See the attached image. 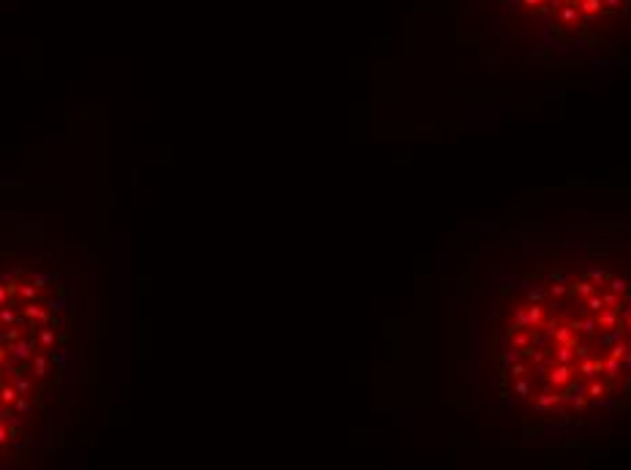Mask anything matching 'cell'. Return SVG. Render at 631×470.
Segmentation results:
<instances>
[{
	"label": "cell",
	"mask_w": 631,
	"mask_h": 470,
	"mask_svg": "<svg viewBox=\"0 0 631 470\" xmlns=\"http://www.w3.org/2000/svg\"><path fill=\"white\" fill-rule=\"evenodd\" d=\"M571 375H574V370H571V364H558L555 370H552L550 375H547V381L552 383L555 389H563L566 383L571 381Z\"/></svg>",
	"instance_id": "cell-1"
},
{
	"label": "cell",
	"mask_w": 631,
	"mask_h": 470,
	"mask_svg": "<svg viewBox=\"0 0 631 470\" xmlns=\"http://www.w3.org/2000/svg\"><path fill=\"white\" fill-rule=\"evenodd\" d=\"M544 296H547V286L539 283V280H533V283L525 286V302L533 304V302H541Z\"/></svg>",
	"instance_id": "cell-2"
},
{
	"label": "cell",
	"mask_w": 631,
	"mask_h": 470,
	"mask_svg": "<svg viewBox=\"0 0 631 470\" xmlns=\"http://www.w3.org/2000/svg\"><path fill=\"white\" fill-rule=\"evenodd\" d=\"M511 334V348H517L520 354H523L525 348H531V332L528 329H514V332H509Z\"/></svg>",
	"instance_id": "cell-3"
},
{
	"label": "cell",
	"mask_w": 631,
	"mask_h": 470,
	"mask_svg": "<svg viewBox=\"0 0 631 470\" xmlns=\"http://www.w3.org/2000/svg\"><path fill=\"white\" fill-rule=\"evenodd\" d=\"M541 324H544V307H541V302L528 304V329H539Z\"/></svg>",
	"instance_id": "cell-4"
},
{
	"label": "cell",
	"mask_w": 631,
	"mask_h": 470,
	"mask_svg": "<svg viewBox=\"0 0 631 470\" xmlns=\"http://www.w3.org/2000/svg\"><path fill=\"white\" fill-rule=\"evenodd\" d=\"M552 337H555V342L558 346H577V340H574V334H571V326H555V332H552Z\"/></svg>",
	"instance_id": "cell-5"
},
{
	"label": "cell",
	"mask_w": 631,
	"mask_h": 470,
	"mask_svg": "<svg viewBox=\"0 0 631 470\" xmlns=\"http://www.w3.org/2000/svg\"><path fill=\"white\" fill-rule=\"evenodd\" d=\"M569 291L571 294H577V296H582V299H588L590 294H596V286L590 283V280L585 277V280H577L574 286H569Z\"/></svg>",
	"instance_id": "cell-6"
},
{
	"label": "cell",
	"mask_w": 631,
	"mask_h": 470,
	"mask_svg": "<svg viewBox=\"0 0 631 470\" xmlns=\"http://www.w3.org/2000/svg\"><path fill=\"white\" fill-rule=\"evenodd\" d=\"M561 402V394H552V391H544V394H539L536 397V408L539 411H544V408H555V405Z\"/></svg>",
	"instance_id": "cell-7"
},
{
	"label": "cell",
	"mask_w": 631,
	"mask_h": 470,
	"mask_svg": "<svg viewBox=\"0 0 631 470\" xmlns=\"http://www.w3.org/2000/svg\"><path fill=\"white\" fill-rule=\"evenodd\" d=\"M598 326H604V329H610V326H615L618 324V310H610V307H601L598 310Z\"/></svg>",
	"instance_id": "cell-8"
},
{
	"label": "cell",
	"mask_w": 631,
	"mask_h": 470,
	"mask_svg": "<svg viewBox=\"0 0 631 470\" xmlns=\"http://www.w3.org/2000/svg\"><path fill=\"white\" fill-rule=\"evenodd\" d=\"M571 329H580L585 337H593L596 329H598V321L596 318H582V321H577V324H571Z\"/></svg>",
	"instance_id": "cell-9"
},
{
	"label": "cell",
	"mask_w": 631,
	"mask_h": 470,
	"mask_svg": "<svg viewBox=\"0 0 631 470\" xmlns=\"http://www.w3.org/2000/svg\"><path fill=\"white\" fill-rule=\"evenodd\" d=\"M580 11L585 14V17H590V14H601L604 11V6H601V0H580Z\"/></svg>",
	"instance_id": "cell-10"
},
{
	"label": "cell",
	"mask_w": 631,
	"mask_h": 470,
	"mask_svg": "<svg viewBox=\"0 0 631 470\" xmlns=\"http://www.w3.org/2000/svg\"><path fill=\"white\" fill-rule=\"evenodd\" d=\"M601 362H588V359H582V364H580V372H582V378H593V375H598L601 372Z\"/></svg>",
	"instance_id": "cell-11"
},
{
	"label": "cell",
	"mask_w": 631,
	"mask_h": 470,
	"mask_svg": "<svg viewBox=\"0 0 631 470\" xmlns=\"http://www.w3.org/2000/svg\"><path fill=\"white\" fill-rule=\"evenodd\" d=\"M571 359H574V346H558V354H555V362L558 364H571Z\"/></svg>",
	"instance_id": "cell-12"
},
{
	"label": "cell",
	"mask_w": 631,
	"mask_h": 470,
	"mask_svg": "<svg viewBox=\"0 0 631 470\" xmlns=\"http://www.w3.org/2000/svg\"><path fill=\"white\" fill-rule=\"evenodd\" d=\"M514 329H528V307H517L514 310V321H511L509 332H514Z\"/></svg>",
	"instance_id": "cell-13"
},
{
	"label": "cell",
	"mask_w": 631,
	"mask_h": 470,
	"mask_svg": "<svg viewBox=\"0 0 631 470\" xmlns=\"http://www.w3.org/2000/svg\"><path fill=\"white\" fill-rule=\"evenodd\" d=\"M607 288H610L612 294H618V296L628 294V283H626V280H620V277H610V280H607Z\"/></svg>",
	"instance_id": "cell-14"
},
{
	"label": "cell",
	"mask_w": 631,
	"mask_h": 470,
	"mask_svg": "<svg viewBox=\"0 0 631 470\" xmlns=\"http://www.w3.org/2000/svg\"><path fill=\"white\" fill-rule=\"evenodd\" d=\"M561 19L563 22H577V17H580V6H574V3H569V6H561Z\"/></svg>",
	"instance_id": "cell-15"
},
{
	"label": "cell",
	"mask_w": 631,
	"mask_h": 470,
	"mask_svg": "<svg viewBox=\"0 0 631 470\" xmlns=\"http://www.w3.org/2000/svg\"><path fill=\"white\" fill-rule=\"evenodd\" d=\"M585 277H588L593 286H604L607 280H610V275H607L604 269H588V272H585Z\"/></svg>",
	"instance_id": "cell-16"
},
{
	"label": "cell",
	"mask_w": 631,
	"mask_h": 470,
	"mask_svg": "<svg viewBox=\"0 0 631 470\" xmlns=\"http://www.w3.org/2000/svg\"><path fill=\"white\" fill-rule=\"evenodd\" d=\"M601 302H604V307H610V310H620V296L618 294H612L610 288L601 294Z\"/></svg>",
	"instance_id": "cell-17"
},
{
	"label": "cell",
	"mask_w": 631,
	"mask_h": 470,
	"mask_svg": "<svg viewBox=\"0 0 631 470\" xmlns=\"http://www.w3.org/2000/svg\"><path fill=\"white\" fill-rule=\"evenodd\" d=\"M607 389H610V383H598V381H593V383H590V386L585 389V391H588V399H598Z\"/></svg>",
	"instance_id": "cell-18"
},
{
	"label": "cell",
	"mask_w": 631,
	"mask_h": 470,
	"mask_svg": "<svg viewBox=\"0 0 631 470\" xmlns=\"http://www.w3.org/2000/svg\"><path fill=\"white\" fill-rule=\"evenodd\" d=\"M620 334H623V329H615V332L610 329V332L601 337V348H612L615 342H620Z\"/></svg>",
	"instance_id": "cell-19"
},
{
	"label": "cell",
	"mask_w": 631,
	"mask_h": 470,
	"mask_svg": "<svg viewBox=\"0 0 631 470\" xmlns=\"http://www.w3.org/2000/svg\"><path fill=\"white\" fill-rule=\"evenodd\" d=\"M601 370H604L607 375H610V378H615V375L620 372V359L610 356V359H607V362H604V367H601Z\"/></svg>",
	"instance_id": "cell-20"
},
{
	"label": "cell",
	"mask_w": 631,
	"mask_h": 470,
	"mask_svg": "<svg viewBox=\"0 0 631 470\" xmlns=\"http://www.w3.org/2000/svg\"><path fill=\"white\" fill-rule=\"evenodd\" d=\"M520 359H523V354H520L517 348H511V351H506V354H501V364L503 367H511L514 362H520Z\"/></svg>",
	"instance_id": "cell-21"
},
{
	"label": "cell",
	"mask_w": 631,
	"mask_h": 470,
	"mask_svg": "<svg viewBox=\"0 0 631 470\" xmlns=\"http://www.w3.org/2000/svg\"><path fill=\"white\" fill-rule=\"evenodd\" d=\"M550 294L555 296V299H561V296H566V294H569V286H566L563 280H555V283L550 286Z\"/></svg>",
	"instance_id": "cell-22"
},
{
	"label": "cell",
	"mask_w": 631,
	"mask_h": 470,
	"mask_svg": "<svg viewBox=\"0 0 631 470\" xmlns=\"http://www.w3.org/2000/svg\"><path fill=\"white\" fill-rule=\"evenodd\" d=\"M585 304H588V310H590V312H598V310L604 307V302H601V294H590L588 299H585Z\"/></svg>",
	"instance_id": "cell-23"
},
{
	"label": "cell",
	"mask_w": 631,
	"mask_h": 470,
	"mask_svg": "<svg viewBox=\"0 0 631 470\" xmlns=\"http://www.w3.org/2000/svg\"><path fill=\"white\" fill-rule=\"evenodd\" d=\"M514 394H517V397H531V383L520 378V381L514 383Z\"/></svg>",
	"instance_id": "cell-24"
},
{
	"label": "cell",
	"mask_w": 631,
	"mask_h": 470,
	"mask_svg": "<svg viewBox=\"0 0 631 470\" xmlns=\"http://www.w3.org/2000/svg\"><path fill=\"white\" fill-rule=\"evenodd\" d=\"M509 370H511V375H517V378H523V375L528 372V364H523V359H520V362H514V364L509 367Z\"/></svg>",
	"instance_id": "cell-25"
},
{
	"label": "cell",
	"mask_w": 631,
	"mask_h": 470,
	"mask_svg": "<svg viewBox=\"0 0 631 470\" xmlns=\"http://www.w3.org/2000/svg\"><path fill=\"white\" fill-rule=\"evenodd\" d=\"M626 351H628V348L623 346V342H615V346H612V351H610V356H615V359H623V356H626Z\"/></svg>",
	"instance_id": "cell-26"
},
{
	"label": "cell",
	"mask_w": 631,
	"mask_h": 470,
	"mask_svg": "<svg viewBox=\"0 0 631 470\" xmlns=\"http://www.w3.org/2000/svg\"><path fill=\"white\" fill-rule=\"evenodd\" d=\"M33 367H36V375L41 378L44 375V367H46V362H44V356H36V362H33Z\"/></svg>",
	"instance_id": "cell-27"
},
{
	"label": "cell",
	"mask_w": 631,
	"mask_h": 470,
	"mask_svg": "<svg viewBox=\"0 0 631 470\" xmlns=\"http://www.w3.org/2000/svg\"><path fill=\"white\" fill-rule=\"evenodd\" d=\"M620 3H623V0H601V6H604V9H610V11L620 9Z\"/></svg>",
	"instance_id": "cell-28"
},
{
	"label": "cell",
	"mask_w": 631,
	"mask_h": 470,
	"mask_svg": "<svg viewBox=\"0 0 631 470\" xmlns=\"http://www.w3.org/2000/svg\"><path fill=\"white\" fill-rule=\"evenodd\" d=\"M17 356H19V359H25V356H30V346H25V342H22V346L17 348Z\"/></svg>",
	"instance_id": "cell-29"
},
{
	"label": "cell",
	"mask_w": 631,
	"mask_h": 470,
	"mask_svg": "<svg viewBox=\"0 0 631 470\" xmlns=\"http://www.w3.org/2000/svg\"><path fill=\"white\" fill-rule=\"evenodd\" d=\"M52 359H54V362H58V364H63V362H66V351H54V354H52Z\"/></svg>",
	"instance_id": "cell-30"
},
{
	"label": "cell",
	"mask_w": 631,
	"mask_h": 470,
	"mask_svg": "<svg viewBox=\"0 0 631 470\" xmlns=\"http://www.w3.org/2000/svg\"><path fill=\"white\" fill-rule=\"evenodd\" d=\"M0 318H3V321H6V324H11V321H14V312H11L9 307H6L3 312H0Z\"/></svg>",
	"instance_id": "cell-31"
},
{
	"label": "cell",
	"mask_w": 631,
	"mask_h": 470,
	"mask_svg": "<svg viewBox=\"0 0 631 470\" xmlns=\"http://www.w3.org/2000/svg\"><path fill=\"white\" fill-rule=\"evenodd\" d=\"M52 340H54V337H52V332H41V342H44V346H49Z\"/></svg>",
	"instance_id": "cell-32"
},
{
	"label": "cell",
	"mask_w": 631,
	"mask_h": 470,
	"mask_svg": "<svg viewBox=\"0 0 631 470\" xmlns=\"http://www.w3.org/2000/svg\"><path fill=\"white\" fill-rule=\"evenodd\" d=\"M49 307H52L54 312H58V310H63V299H52V302H49Z\"/></svg>",
	"instance_id": "cell-33"
},
{
	"label": "cell",
	"mask_w": 631,
	"mask_h": 470,
	"mask_svg": "<svg viewBox=\"0 0 631 470\" xmlns=\"http://www.w3.org/2000/svg\"><path fill=\"white\" fill-rule=\"evenodd\" d=\"M27 389H30L27 381H19V383H17V391H27Z\"/></svg>",
	"instance_id": "cell-34"
},
{
	"label": "cell",
	"mask_w": 631,
	"mask_h": 470,
	"mask_svg": "<svg viewBox=\"0 0 631 470\" xmlns=\"http://www.w3.org/2000/svg\"><path fill=\"white\" fill-rule=\"evenodd\" d=\"M17 408H19V413H27V402H25V399H19Z\"/></svg>",
	"instance_id": "cell-35"
},
{
	"label": "cell",
	"mask_w": 631,
	"mask_h": 470,
	"mask_svg": "<svg viewBox=\"0 0 631 470\" xmlns=\"http://www.w3.org/2000/svg\"><path fill=\"white\" fill-rule=\"evenodd\" d=\"M520 3H525V6H539L541 0H520Z\"/></svg>",
	"instance_id": "cell-36"
},
{
	"label": "cell",
	"mask_w": 631,
	"mask_h": 470,
	"mask_svg": "<svg viewBox=\"0 0 631 470\" xmlns=\"http://www.w3.org/2000/svg\"><path fill=\"white\" fill-rule=\"evenodd\" d=\"M3 441H6V429L0 427V443H3Z\"/></svg>",
	"instance_id": "cell-37"
},
{
	"label": "cell",
	"mask_w": 631,
	"mask_h": 470,
	"mask_svg": "<svg viewBox=\"0 0 631 470\" xmlns=\"http://www.w3.org/2000/svg\"><path fill=\"white\" fill-rule=\"evenodd\" d=\"M563 3H574V6H577V0H563Z\"/></svg>",
	"instance_id": "cell-38"
},
{
	"label": "cell",
	"mask_w": 631,
	"mask_h": 470,
	"mask_svg": "<svg viewBox=\"0 0 631 470\" xmlns=\"http://www.w3.org/2000/svg\"><path fill=\"white\" fill-rule=\"evenodd\" d=\"M628 326H631V318H628Z\"/></svg>",
	"instance_id": "cell-39"
}]
</instances>
